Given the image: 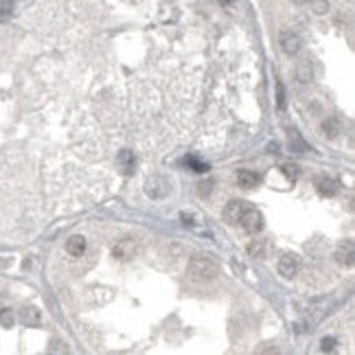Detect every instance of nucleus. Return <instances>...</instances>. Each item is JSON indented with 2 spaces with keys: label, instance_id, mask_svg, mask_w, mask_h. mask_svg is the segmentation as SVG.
Instances as JSON below:
<instances>
[{
  "label": "nucleus",
  "instance_id": "obj_1",
  "mask_svg": "<svg viewBox=\"0 0 355 355\" xmlns=\"http://www.w3.org/2000/svg\"><path fill=\"white\" fill-rule=\"evenodd\" d=\"M186 277L191 283H211L219 277V268L213 259L208 256H193L189 261V270H186Z\"/></svg>",
  "mask_w": 355,
  "mask_h": 355
},
{
  "label": "nucleus",
  "instance_id": "obj_2",
  "mask_svg": "<svg viewBox=\"0 0 355 355\" xmlns=\"http://www.w3.org/2000/svg\"><path fill=\"white\" fill-rule=\"evenodd\" d=\"M145 191H147V195L152 200H162L169 195V180H167L165 176H152V180L147 182Z\"/></svg>",
  "mask_w": 355,
  "mask_h": 355
},
{
  "label": "nucleus",
  "instance_id": "obj_3",
  "mask_svg": "<svg viewBox=\"0 0 355 355\" xmlns=\"http://www.w3.org/2000/svg\"><path fill=\"white\" fill-rule=\"evenodd\" d=\"M239 222H241V226H244L246 232L256 235V232H261V228H263V215L256 211V208H248Z\"/></svg>",
  "mask_w": 355,
  "mask_h": 355
},
{
  "label": "nucleus",
  "instance_id": "obj_4",
  "mask_svg": "<svg viewBox=\"0 0 355 355\" xmlns=\"http://www.w3.org/2000/svg\"><path fill=\"white\" fill-rule=\"evenodd\" d=\"M248 204L241 202V200H235V202H230L226 208H224V219H226L228 224H237L241 217H244V213L248 211Z\"/></svg>",
  "mask_w": 355,
  "mask_h": 355
},
{
  "label": "nucleus",
  "instance_id": "obj_5",
  "mask_svg": "<svg viewBox=\"0 0 355 355\" xmlns=\"http://www.w3.org/2000/svg\"><path fill=\"white\" fill-rule=\"evenodd\" d=\"M281 46L287 55H296L301 51V37L294 31H281Z\"/></svg>",
  "mask_w": 355,
  "mask_h": 355
},
{
  "label": "nucleus",
  "instance_id": "obj_6",
  "mask_svg": "<svg viewBox=\"0 0 355 355\" xmlns=\"http://www.w3.org/2000/svg\"><path fill=\"white\" fill-rule=\"evenodd\" d=\"M134 254H136V244H134L132 239H121L119 244L114 246V256H119V259L127 261V259H132Z\"/></svg>",
  "mask_w": 355,
  "mask_h": 355
},
{
  "label": "nucleus",
  "instance_id": "obj_7",
  "mask_svg": "<svg viewBox=\"0 0 355 355\" xmlns=\"http://www.w3.org/2000/svg\"><path fill=\"white\" fill-rule=\"evenodd\" d=\"M296 270H298V263L292 254L281 256V261H279V274H281L283 279H292L294 274H296Z\"/></svg>",
  "mask_w": 355,
  "mask_h": 355
},
{
  "label": "nucleus",
  "instance_id": "obj_8",
  "mask_svg": "<svg viewBox=\"0 0 355 355\" xmlns=\"http://www.w3.org/2000/svg\"><path fill=\"white\" fill-rule=\"evenodd\" d=\"M83 250H86V237H83V235L68 237V241H66V252H68V254H71V256H81Z\"/></svg>",
  "mask_w": 355,
  "mask_h": 355
},
{
  "label": "nucleus",
  "instance_id": "obj_9",
  "mask_svg": "<svg viewBox=\"0 0 355 355\" xmlns=\"http://www.w3.org/2000/svg\"><path fill=\"white\" fill-rule=\"evenodd\" d=\"M335 256H338L340 263L353 265V241H351V239L342 241V244L338 246V252H335Z\"/></svg>",
  "mask_w": 355,
  "mask_h": 355
},
{
  "label": "nucleus",
  "instance_id": "obj_10",
  "mask_svg": "<svg viewBox=\"0 0 355 355\" xmlns=\"http://www.w3.org/2000/svg\"><path fill=\"white\" fill-rule=\"evenodd\" d=\"M237 184H239L241 189H254V186L259 184V176H256L254 171L244 169L237 174Z\"/></svg>",
  "mask_w": 355,
  "mask_h": 355
},
{
  "label": "nucleus",
  "instance_id": "obj_11",
  "mask_svg": "<svg viewBox=\"0 0 355 355\" xmlns=\"http://www.w3.org/2000/svg\"><path fill=\"white\" fill-rule=\"evenodd\" d=\"M316 186H318V191L322 195H335V193H338V182H335L333 178L322 176V178H318Z\"/></svg>",
  "mask_w": 355,
  "mask_h": 355
},
{
  "label": "nucleus",
  "instance_id": "obj_12",
  "mask_svg": "<svg viewBox=\"0 0 355 355\" xmlns=\"http://www.w3.org/2000/svg\"><path fill=\"white\" fill-rule=\"evenodd\" d=\"M296 77L298 81H311V77H314V73H311V66L307 62H301L296 68Z\"/></svg>",
  "mask_w": 355,
  "mask_h": 355
},
{
  "label": "nucleus",
  "instance_id": "obj_13",
  "mask_svg": "<svg viewBox=\"0 0 355 355\" xmlns=\"http://www.w3.org/2000/svg\"><path fill=\"white\" fill-rule=\"evenodd\" d=\"M184 165H189L193 171H198V174H204V171H208V165L202 160H198L195 156H186L184 158Z\"/></svg>",
  "mask_w": 355,
  "mask_h": 355
},
{
  "label": "nucleus",
  "instance_id": "obj_14",
  "mask_svg": "<svg viewBox=\"0 0 355 355\" xmlns=\"http://www.w3.org/2000/svg\"><path fill=\"white\" fill-rule=\"evenodd\" d=\"M119 165H121V169L132 171L134 169V153L132 152H121L119 153Z\"/></svg>",
  "mask_w": 355,
  "mask_h": 355
},
{
  "label": "nucleus",
  "instance_id": "obj_15",
  "mask_svg": "<svg viewBox=\"0 0 355 355\" xmlns=\"http://www.w3.org/2000/svg\"><path fill=\"white\" fill-rule=\"evenodd\" d=\"M13 13V0H0V22L11 18Z\"/></svg>",
  "mask_w": 355,
  "mask_h": 355
},
{
  "label": "nucleus",
  "instance_id": "obj_16",
  "mask_svg": "<svg viewBox=\"0 0 355 355\" xmlns=\"http://www.w3.org/2000/svg\"><path fill=\"white\" fill-rule=\"evenodd\" d=\"M322 129H325V132L329 134V136H338V134H340V121H338V119H329V121H325Z\"/></svg>",
  "mask_w": 355,
  "mask_h": 355
},
{
  "label": "nucleus",
  "instance_id": "obj_17",
  "mask_svg": "<svg viewBox=\"0 0 355 355\" xmlns=\"http://www.w3.org/2000/svg\"><path fill=\"white\" fill-rule=\"evenodd\" d=\"M22 320H25L26 325H37V322H40V309H35V307L26 309L25 314H22Z\"/></svg>",
  "mask_w": 355,
  "mask_h": 355
},
{
  "label": "nucleus",
  "instance_id": "obj_18",
  "mask_svg": "<svg viewBox=\"0 0 355 355\" xmlns=\"http://www.w3.org/2000/svg\"><path fill=\"white\" fill-rule=\"evenodd\" d=\"M289 145H292V152H303L305 149V143H303L301 134L298 132H292V136H289Z\"/></svg>",
  "mask_w": 355,
  "mask_h": 355
},
{
  "label": "nucleus",
  "instance_id": "obj_19",
  "mask_svg": "<svg viewBox=\"0 0 355 355\" xmlns=\"http://www.w3.org/2000/svg\"><path fill=\"white\" fill-rule=\"evenodd\" d=\"M277 90H279V99H277V101H279V107L283 110V107H285V90H283V83H277Z\"/></svg>",
  "mask_w": 355,
  "mask_h": 355
},
{
  "label": "nucleus",
  "instance_id": "obj_20",
  "mask_svg": "<svg viewBox=\"0 0 355 355\" xmlns=\"http://www.w3.org/2000/svg\"><path fill=\"white\" fill-rule=\"evenodd\" d=\"M283 169H285V176H287L292 182L298 178V171H296V167H289V165H287V167H283Z\"/></svg>",
  "mask_w": 355,
  "mask_h": 355
},
{
  "label": "nucleus",
  "instance_id": "obj_21",
  "mask_svg": "<svg viewBox=\"0 0 355 355\" xmlns=\"http://www.w3.org/2000/svg\"><path fill=\"white\" fill-rule=\"evenodd\" d=\"M11 322H13V318H11V314H9V311H4V314H0V325H7V327H11Z\"/></svg>",
  "mask_w": 355,
  "mask_h": 355
},
{
  "label": "nucleus",
  "instance_id": "obj_22",
  "mask_svg": "<svg viewBox=\"0 0 355 355\" xmlns=\"http://www.w3.org/2000/svg\"><path fill=\"white\" fill-rule=\"evenodd\" d=\"M296 2H298V4H301V2H305V0H296Z\"/></svg>",
  "mask_w": 355,
  "mask_h": 355
}]
</instances>
